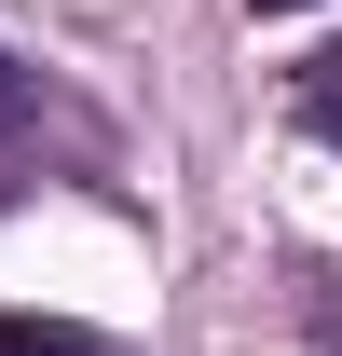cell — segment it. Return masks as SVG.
Wrapping results in <instances>:
<instances>
[{
    "instance_id": "cell-2",
    "label": "cell",
    "mask_w": 342,
    "mask_h": 356,
    "mask_svg": "<svg viewBox=\"0 0 342 356\" xmlns=\"http://www.w3.org/2000/svg\"><path fill=\"white\" fill-rule=\"evenodd\" d=\"M14 124H28V83H14V69H0V137H14Z\"/></svg>"
},
{
    "instance_id": "cell-1",
    "label": "cell",
    "mask_w": 342,
    "mask_h": 356,
    "mask_svg": "<svg viewBox=\"0 0 342 356\" xmlns=\"http://www.w3.org/2000/svg\"><path fill=\"white\" fill-rule=\"evenodd\" d=\"M0 356H124L110 329H69V315H0Z\"/></svg>"
}]
</instances>
